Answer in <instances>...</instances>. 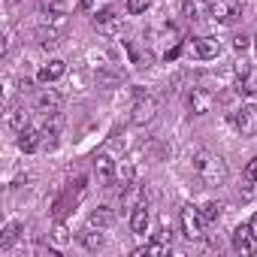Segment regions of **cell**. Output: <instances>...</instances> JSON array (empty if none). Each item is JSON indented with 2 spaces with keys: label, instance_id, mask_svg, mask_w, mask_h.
I'll return each mask as SVG.
<instances>
[{
  "label": "cell",
  "instance_id": "cell-1",
  "mask_svg": "<svg viewBox=\"0 0 257 257\" xmlns=\"http://www.w3.org/2000/svg\"><path fill=\"white\" fill-rule=\"evenodd\" d=\"M194 173H197V179H200L203 188H221L227 182V176H230L224 158L212 155V152H197L194 155Z\"/></svg>",
  "mask_w": 257,
  "mask_h": 257
},
{
  "label": "cell",
  "instance_id": "cell-2",
  "mask_svg": "<svg viewBox=\"0 0 257 257\" xmlns=\"http://www.w3.org/2000/svg\"><path fill=\"white\" fill-rule=\"evenodd\" d=\"M179 224H182V236H185L188 242H200V239L206 236V221H203V215H200L197 206H182Z\"/></svg>",
  "mask_w": 257,
  "mask_h": 257
},
{
  "label": "cell",
  "instance_id": "cell-3",
  "mask_svg": "<svg viewBox=\"0 0 257 257\" xmlns=\"http://www.w3.org/2000/svg\"><path fill=\"white\" fill-rule=\"evenodd\" d=\"M230 124L236 127L239 137H254L257 134V106L254 103H242L239 109L230 112Z\"/></svg>",
  "mask_w": 257,
  "mask_h": 257
},
{
  "label": "cell",
  "instance_id": "cell-4",
  "mask_svg": "<svg viewBox=\"0 0 257 257\" xmlns=\"http://www.w3.org/2000/svg\"><path fill=\"white\" fill-rule=\"evenodd\" d=\"M239 16H242L239 0H212L209 4V19L218 25H236Z\"/></svg>",
  "mask_w": 257,
  "mask_h": 257
},
{
  "label": "cell",
  "instance_id": "cell-5",
  "mask_svg": "<svg viewBox=\"0 0 257 257\" xmlns=\"http://www.w3.org/2000/svg\"><path fill=\"white\" fill-rule=\"evenodd\" d=\"M188 49H191V55L200 58V61H212V58L221 55V43L212 40V37H194V40L188 43Z\"/></svg>",
  "mask_w": 257,
  "mask_h": 257
},
{
  "label": "cell",
  "instance_id": "cell-6",
  "mask_svg": "<svg viewBox=\"0 0 257 257\" xmlns=\"http://www.w3.org/2000/svg\"><path fill=\"white\" fill-rule=\"evenodd\" d=\"M230 242H233V251H239V254H245V257L257 251V236L251 233V227H248V224H239V227L233 230Z\"/></svg>",
  "mask_w": 257,
  "mask_h": 257
},
{
  "label": "cell",
  "instance_id": "cell-7",
  "mask_svg": "<svg viewBox=\"0 0 257 257\" xmlns=\"http://www.w3.org/2000/svg\"><path fill=\"white\" fill-rule=\"evenodd\" d=\"M155 115H158V100L155 97H137V103H134V112H131V121L134 124H149V121H155Z\"/></svg>",
  "mask_w": 257,
  "mask_h": 257
},
{
  "label": "cell",
  "instance_id": "cell-8",
  "mask_svg": "<svg viewBox=\"0 0 257 257\" xmlns=\"http://www.w3.org/2000/svg\"><path fill=\"white\" fill-rule=\"evenodd\" d=\"M188 109H191L194 115L212 112V91H209V88H191V91H188Z\"/></svg>",
  "mask_w": 257,
  "mask_h": 257
},
{
  "label": "cell",
  "instance_id": "cell-9",
  "mask_svg": "<svg viewBox=\"0 0 257 257\" xmlns=\"http://www.w3.org/2000/svg\"><path fill=\"white\" fill-rule=\"evenodd\" d=\"M94 28H97L100 34H106V37L121 34V16H118L115 10H100L97 19H94Z\"/></svg>",
  "mask_w": 257,
  "mask_h": 257
},
{
  "label": "cell",
  "instance_id": "cell-10",
  "mask_svg": "<svg viewBox=\"0 0 257 257\" xmlns=\"http://www.w3.org/2000/svg\"><path fill=\"white\" fill-rule=\"evenodd\" d=\"M61 103H64V97H61L55 88H46V91H40V94H37V112H43V115L58 112V109H61Z\"/></svg>",
  "mask_w": 257,
  "mask_h": 257
},
{
  "label": "cell",
  "instance_id": "cell-11",
  "mask_svg": "<svg viewBox=\"0 0 257 257\" xmlns=\"http://www.w3.org/2000/svg\"><path fill=\"white\" fill-rule=\"evenodd\" d=\"M149 224H152V212H149V203H140V206L131 212V230H134L137 236H146Z\"/></svg>",
  "mask_w": 257,
  "mask_h": 257
},
{
  "label": "cell",
  "instance_id": "cell-12",
  "mask_svg": "<svg viewBox=\"0 0 257 257\" xmlns=\"http://www.w3.org/2000/svg\"><path fill=\"white\" fill-rule=\"evenodd\" d=\"M94 176H97V182L109 185V182L115 179V161H112L109 155H97V158H94Z\"/></svg>",
  "mask_w": 257,
  "mask_h": 257
},
{
  "label": "cell",
  "instance_id": "cell-13",
  "mask_svg": "<svg viewBox=\"0 0 257 257\" xmlns=\"http://www.w3.org/2000/svg\"><path fill=\"white\" fill-rule=\"evenodd\" d=\"M19 149H22L25 155H31V152H37V149H43V131H34V127L22 131V134H19Z\"/></svg>",
  "mask_w": 257,
  "mask_h": 257
},
{
  "label": "cell",
  "instance_id": "cell-14",
  "mask_svg": "<svg viewBox=\"0 0 257 257\" xmlns=\"http://www.w3.org/2000/svg\"><path fill=\"white\" fill-rule=\"evenodd\" d=\"M182 16L188 22H200V19L209 16V4H206V0H185V4H182Z\"/></svg>",
  "mask_w": 257,
  "mask_h": 257
},
{
  "label": "cell",
  "instance_id": "cell-15",
  "mask_svg": "<svg viewBox=\"0 0 257 257\" xmlns=\"http://www.w3.org/2000/svg\"><path fill=\"white\" fill-rule=\"evenodd\" d=\"M140 203H146V200H143V185L134 182V185L121 188V206H124V209H131V212H134Z\"/></svg>",
  "mask_w": 257,
  "mask_h": 257
},
{
  "label": "cell",
  "instance_id": "cell-16",
  "mask_svg": "<svg viewBox=\"0 0 257 257\" xmlns=\"http://www.w3.org/2000/svg\"><path fill=\"white\" fill-rule=\"evenodd\" d=\"M64 73H67V61L55 58V61H49V64L40 70V82H46V85H49V82H58Z\"/></svg>",
  "mask_w": 257,
  "mask_h": 257
},
{
  "label": "cell",
  "instance_id": "cell-17",
  "mask_svg": "<svg viewBox=\"0 0 257 257\" xmlns=\"http://www.w3.org/2000/svg\"><path fill=\"white\" fill-rule=\"evenodd\" d=\"M88 224H91V227L106 230V227H112V224H115V212H112L109 206H100V209H94V212L88 215Z\"/></svg>",
  "mask_w": 257,
  "mask_h": 257
},
{
  "label": "cell",
  "instance_id": "cell-18",
  "mask_svg": "<svg viewBox=\"0 0 257 257\" xmlns=\"http://www.w3.org/2000/svg\"><path fill=\"white\" fill-rule=\"evenodd\" d=\"M19 236H22V224H19V221H10V224L4 227V233H0V251H10V248L19 242Z\"/></svg>",
  "mask_w": 257,
  "mask_h": 257
},
{
  "label": "cell",
  "instance_id": "cell-19",
  "mask_svg": "<svg viewBox=\"0 0 257 257\" xmlns=\"http://www.w3.org/2000/svg\"><path fill=\"white\" fill-rule=\"evenodd\" d=\"M79 242L88 248V251H97V248H103V233H100V227H85L82 233H79Z\"/></svg>",
  "mask_w": 257,
  "mask_h": 257
},
{
  "label": "cell",
  "instance_id": "cell-20",
  "mask_svg": "<svg viewBox=\"0 0 257 257\" xmlns=\"http://www.w3.org/2000/svg\"><path fill=\"white\" fill-rule=\"evenodd\" d=\"M10 127H13V131H28V127H31V112L25 109V106H16V109H10Z\"/></svg>",
  "mask_w": 257,
  "mask_h": 257
},
{
  "label": "cell",
  "instance_id": "cell-21",
  "mask_svg": "<svg viewBox=\"0 0 257 257\" xmlns=\"http://www.w3.org/2000/svg\"><path fill=\"white\" fill-rule=\"evenodd\" d=\"M37 40H40V46L49 52V49H58V43H61V31L58 28H37Z\"/></svg>",
  "mask_w": 257,
  "mask_h": 257
},
{
  "label": "cell",
  "instance_id": "cell-22",
  "mask_svg": "<svg viewBox=\"0 0 257 257\" xmlns=\"http://www.w3.org/2000/svg\"><path fill=\"white\" fill-rule=\"evenodd\" d=\"M164 257V254H170V245H167V239H155V242H149L146 248H137L134 251V257Z\"/></svg>",
  "mask_w": 257,
  "mask_h": 257
},
{
  "label": "cell",
  "instance_id": "cell-23",
  "mask_svg": "<svg viewBox=\"0 0 257 257\" xmlns=\"http://www.w3.org/2000/svg\"><path fill=\"white\" fill-rule=\"evenodd\" d=\"M221 212H224V206H221V203H215V200H209V203H203V206H200V215H203V221H206V224L218 221V218H221Z\"/></svg>",
  "mask_w": 257,
  "mask_h": 257
},
{
  "label": "cell",
  "instance_id": "cell-24",
  "mask_svg": "<svg viewBox=\"0 0 257 257\" xmlns=\"http://www.w3.org/2000/svg\"><path fill=\"white\" fill-rule=\"evenodd\" d=\"M43 25L61 31V28L67 25V13H61V10H46V13H43Z\"/></svg>",
  "mask_w": 257,
  "mask_h": 257
},
{
  "label": "cell",
  "instance_id": "cell-25",
  "mask_svg": "<svg viewBox=\"0 0 257 257\" xmlns=\"http://www.w3.org/2000/svg\"><path fill=\"white\" fill-rule=\"evenodd\" d=\"M118 179H121V188L134 185V179H137V167H134L131 161H124V164H121V170H118Z\"/></svg>",
  "mask_w": 257,
  "mask_h": 257
},
{
  "label": "cell",
  "instance_id": "cell-26",
  "mask_svg": "<svg viewBox=\"0 0 257 257\" xmlns=\"http://www.w3.org/2000/svg\"><path fill=\"white\" fill-rule=\"evenodd\" d=\"M58 137H61L58 127H43V149H46V152H52V149L58 146Z\"/></svg>",
  "mask_w": 257,
  "mask_h": 257
},
{
  "label": "cell",
  "instance_id": "cell-27",
  "mask_svg": "<svg viewBox=\"0 0 257 257\" xmlns=\"http://www.w3.org/2000/svg\"><path fill=\"white\" fill-rule=\"evenodd\" d=\"M239 197H242V203H251V200L257 197V179H245V182H242Z\"/></svg>",
  "mask_w": 257,
  "mask_h": 257
},
{
  "label": "cell",
  "instance_id": "cell-28",
  "mask_svg": "<svg viewBox=\"0 0 257 257\" xmlns=\"http://www.w3.org/2000/svg\"><path fill=\"white\" fill-rule=\"evenodd\" d=\"M52 242H55V245H67V242H70V230H67L61 221H58L55 230H52Z\"/></svg>",
  "mask_w": 257,
  "mask_h": 257
},
{
  "label": "cell",
  "instance_id": "cell-29",
  "mask_svg": "<svg viewBox=\"0 0 257 257\" xmlns=\"http://www.w3.org/2000/svg\"><path fill=\"white\" fill-rule=\"evenodd\" d=\"M152 7V0H127V13L131 16H143Z\"/></svg>",
  "mask_w": 257,
  "mask_h": 257
},
{
  "label": "cell",
  "instance_id": "cell-30",
  "mask_svg": "<svg viewBox=\"0 0 257 257\" xmlns=\"http://www.w3.org/2000/svg\"><path fill=\"white\" fill-rule=\"evenodd\" d=\"M121 79H124L121 73H109V70H97V82H100V85H118Z\"/></svg>",
  "mask_w": 257,
  "mask_h": 257
},
{
  "label": "cell",
  "instance_id": "cell-31",
  "mask_svg": "<svg viewBox=\"0 0 257 257\" xmlns=\"http://www.w3.org/2000/svg\"><path fill=\"white\" fill-rule=\"evenodd\" d=\"M248 46H251V40H248V37H233V49H236V52H245Z\"/></svg>",
  "mask_w": 257,
  "mask_h": 257
},
{
  "label": "cell",
  "instance_id": "cell-32",
  "mask_svg": "<svg viewBox=\"0 0 257 257\" xmlns=\"http://www.w3.org/2000/svg\"><path fill=\"white\" fill-rule=\"evenodd\" d=\"M245 179H257V155L248 161V167H245Z\"/></svg>",
  "mask_w": 257,
  "mask_h": 257
},
{
  "label": "cell",
  "instance_id": "cell-33",
  "mask_svg": "<svg viewBox=\"0 0 257 257\" xmlns=\"http://www.w3.org/2000/svg\"><path fill=\"white\" fill-rule=\"evenodd\" d=\"M46 10H61V13H67V0H46Z\"/></svg>",
  "mask_w": 257,
  "mask_h": 257
},
{
  "label": "cell",
  "instance_id": "cell-34",
  "mask_svg": "<svg viewBox=\"0 0 257 257\" xmlns=\"http://www.w3.org/2000/svg\"><path fill=\"white\" fill-rule=\"evenodd\" d=\"M248 73H251V67H248L245 61H242V64H236V76H239V79H248Z\"/></svg>",
  "mask_w": 257,
  "mask_h": 257
},
{
  "label": "cell",
  "instance_id": "cell-35",
  "mask_svg": "<svg viewBox=\"0 0 257 257\" xmlns=\"http://www.w3.org/2000/svg\"><path fill=\"white\" fill-rule=\"evenodd\" d=\"M85 13H91V10H97V0H82V4H79Z\"/></svg>",
  "mask_w": 257,
  "mask_h": 257
},
{
  "label": "cell",
  "instance_id": "cell-36",
  "mask_svg": "<svg viewBox=\"0 0 257 257\" xmlns=\"http://www.w3.org/2000/svg\"><path fill=\"white\" fill-rule=\"evenodd\" d=\"M176 58H179V46H176V49H170V52H167V64H170V61H176Z\"/></svg>",
  "mask_w": 257,
  "mask_h": 257
},
{
  "label": "cell",
  "instance_id": "cell-37",
  "mask_svg": "<svg viewBox=\"0 0 257 257\" xmlns=\"http://www.w3.org/2000/svg\"><path fill=\"white\" fill-rule=\"evenodd\" d=\"M248 227H251V233L257 236V215H251V221H248Z\"/></svg>",
  "mask_w": 257,
  "mask_h": 257
},
{
  "label": "cell",
  "instance_id": "cell-38",
  "mask_svg": "<svg viewBox=\"0 0 257 257\" xmlns=\"http://www.w3.org/2000/svg\"><path fill=\"white\" fill-rule=\"evenodd\" d=\"M254 49H257V34H254Z\"/></svg>",
  "mask_w": 257,
  "mask_h": 257
}]
</instances>
